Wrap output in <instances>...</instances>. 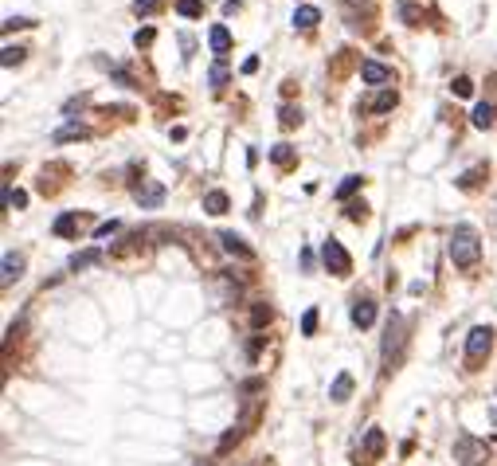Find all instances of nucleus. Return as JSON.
I'll use <instances>...</instances> for the list:
<instances>
[{
    "instance_id": "obj_1",
    "label": "nucleus",
    "mask_w": 497,
    "mask_h": 466,
    "mask_svg": "<svg viewBox=\"0 0 497 466\" xmlns=\"http://www.w3.org/2000/svg\"><path fill=\"white\" fill-rule=\"evenodd\" d=\"M447 251H450V263H455L458 271H470V267H478V259H481V239H478V231H474L470 223H458V228L450 231Z\"/></svg>"
},
{
    "instance_id": "obj_2",
    "label": "nucleus",
    "mask_w": 497,
    "mask_h": 466,
    "mask_svg": "<svg viewBox=\"0 0 497 466\" xmlns=\"http://www.w3.org/2000/svg\"><path fill=\"white\" fill-rule=\"evenodd\" d=\"M404 341H407V322H404V314L392 310L388 325H384V349H380V356H384V373H392V368L399 365V356H404Z\"/></svg>"
},
{
    "instance_id": "obj_3",
    "label": "nucleus",
    "mask_w": 497,
    "mask_h": 466,
    "mask_svg": "<svg viewBox=\"0 0 497 466\" xmlns=\"http://www.w3.org/2000/svg\"><path fill=\"white\" fill-rule=\"evenodd\" d=\"M321 263H325L329 274H337V279L353 274V259H349V251L341 247V239H325V243H321Z\"/></svg>"
},
{
    "instance_id": "obj_4",
    "label": "nucleus",
    "mask_w": 497,
    "mask_h": 466,
    "mask_svg": "<svg viewBox=\"0 0 497 466\" xmlns=\"http://www.w3.org/2000/svg\"><path fill=\"white\" fill-rule=\"evenodd\" d=\"M489 345H493V330H489V325H474V330L466 333V368H478L481 356L489 353Z\"/></svg>"
},
{
    "instance_id": "obj_5",
    "label": "nucleus",
    "mask_w": 497,
    "mask_h": 466,
    "mask_svg": "<svg viewBox=\"0 0 497 466\" xmlns=\"http://www.w3.org/2000/svg\"><path fill=\"white\" fill-rule=\"evenodd\" d=\"M486 455H489V450H486V443H481V439H474L470 431H462V435L455 439V458H458L462 466H481V462H486Z\"/></svg>"
},
{
    "instance_id": "obj_6",
    "label": "nucleus",
    "mask_w": 497,
    "mask_h": 466,
    "mask_svg": "<svg viewBox=\"0 0 497 466\" xmlns=\"http://www.w3.org/2000/svg\"><path fill=\"white\" fill-rule=\"evenodd\" d=\"M134 200L141 204V208H160V204H165V185H157V180H145V185L134 188Z\"/></svg>"
},
{
    "instance_id": "obj_7",
    "label": "nucleus",
    "mask_w": 497,
    "mask_h": 466,
    "mask_svg": "<svg viewBox=\"0 0 497 466\" xmlns=\"http://www.w3.org/2000/svg\"><path fill=\"white\" fill-rule=\"evenodd\" d=\"M20 274H24V255H20V251H4V263H0V282H4V286H12Z\"/></svg>"
},
{
    "instance_id": "obj_8",
    "label": "nucleus",
    "mask_w": 497,
    "mask_h": 466,
    "mask_svg": "<svg viewBox=\"0 0 497 466\" xmlns=\"http://www.w3.org/2000/svg\"><path fill=\"white\" fill-rule=\"evenodd\" d=\"M349 318H353L356 330H368V325L376 322V302H372V298H356V302H353V314H349Z\"/></svg>"
},
{
    "instance_id": "obj_9",
    "label": "nucleus",
    "mask_w": 497,
    "mask_h": 466,
    "mask_svg": "<svg viewBox=\"0 0 497 466\" xmlns=\"http://www.w3.org/2000/svg\"><path fill=\"white\" fill-rule=\"evenodd\" d=\"M361 78H364L368 86L392 83V67H384V63H372V59H364V63H361Z\"/></svg>"
},
{
    "instance_id": "obj_10",
    "label": "nucleus",
    "mask_w": 497,
    "mask_h": 466,
    "mask_svg": "<svg viewBox=\"0 0 497 466\" xmlns=\"http://www.w3.org/2000/svg\"><path fill=\"white\" fill-rule=\"evenodd\" d=\"M219 243H223V251H228V255H235V259H247V263L255 259V251L235 235V231H219Z\"/></svg>"
},
{
    "instance_id": "obj_11",
    "label": "nucleus",
    "mask_w": 497,
    "mask_h": 466,
    "mask_svg": "<svg viewBox=\"0 0 497 466\" xmlns=\"http://www.w3.org/2000/svg\"><path fill=\"white\" fill-rule=\"evenodd\" d=\"M353 373H337V380L329 384V400H333V404H345L349 396H353Z\"/></svg>"
},
{
    "instance_id": "obj_12",
    "label": "nucleus",
    "mask_w": 497,
    "mask_h": 466,
    "mask_svg": "<svg viewBox=\"0 0 497 466\" xmlns=\"http://www.w3.org/2000/svg\"><path fill=\"white\" fill-rule=\"evenodd\" d=\"M228 192H219V188H216V192H208V196H204V212H208V216H223V212H228Z\"/></svg>"
},
{
    "instance_id": "obj_13",
    "label": "nucleus",
    "mask_w": 497,
    "mask_h": 466,
    "mask_svg": "<svg viewBox=\"0 0 497 466\" xmlns=\"http://www.w3.org/2000/svg\"><path fill=\"white\" fill-rule=\"evenodd\" d=\"M321 12L313 8V4H302V8L294 12V28H302V32H310V28H317Z\"/></svg>"
},
{
    "instance_id": "obj_14",
    "label": "nucleus",
    "mask_w": 497,
    "mask_h": 466,
    "mask_svg": "<svg viewBox=\"0 0 497 466\" xmlns=\"http://www.w3.org/2000/svg\"><path fill=\"white\" fill-rule=\"evenodd\" d=\"M208 40H211V51H216V55H228V51H231V32H228L223 24H216V28H211V35H208Z\"/></svg>"
},
{
    "instance_id": "obj_15",
    "label": "nucleus",
    "mask_w": 497,
    "mask_h": 466,
    "mask_svg": "<svg viewBox=\"0 0 497 466\" xmlns=\"http://www.w3.org/2000/svg\"><path fill=\"white\" fill-rule=\"evenodd\" d=\"M98 259H102V251H98V247H90V251H75V255H71V271H86V267H94V263H98Z\"/></svg>"
},
{
    "instance_id": "obj_16",
    "label": "nucleus",
    "mask_w": 497,
    "mask_h": 466,
    "mask_svg": "<svg viewBox=\"0 0 497 466\" xmlns=\"http://www.w3.org/2000/svg\"><path fill=\"white\" fill-rule=\"evenodd\" d=\"M474 126H478V129L497 126V110L489 106V102H478V106H474Z\"/></svg>"
},
{
    "instance_id": "obj_17",
    "label": "nucleus",
    "mask_w": 497,
    "mask_h": 466,
    "mask_svg": "<svg viewBox=\"0 0 497 466\" xmlns=\"http://www.w3.org/2000/svg\"><path fill=\"white\" fill-rule=\"evenodd\" d=\"M364 447H368V458H380V455H384V431H380V427H368Z\"/></svg>"
},
{
    "instance_id": "obj_18",
    "label": "nucleus",
    "mask_w": 497,
    "mask_h": 466,
    "mask_svg": "<svg viewBox=\"0 0 497 466\" xmlns=\"http://www.w3.org/2000/svg\"><path fill=\"white\" fill-rule=\"evenodd\" d=\"M75 231H78V212H63L59 220H55V235L67 239V235H75Z\"/></svg>"
},
{
    "instance_id": "obj_19",
    "label": "nucleus",
    "mask_w": 497,
    "mask_h": 466,
    "mask_svg": "<svg viewBox=\"0 0 497 466\" xmlns=\"http://www.w3.org/2000/svg\"><path fill=\"white\" fill-rule=\"evenodd\" d=\"M270 318H274V310H270L267 302H255V305H251V325H255V330L270 325Z\"/></svg>"
},
{
    "instance_id": "obj_20",
    "label": "nucleus",
    "mask_w": 497,
    "mask_h": 466,
    "mask_svg": "<svg viewBox=\"0 0 497 466\" xmlns=\"http://www.w3.org/2000/svg\"><path fill=\"white\" fill-rule=\"evenodd\" d=\"M392 106H396V91H380L376 98H372V110L376 114H388Z\"/></svg>"
},
{
    "instance_id": "obj_21",
    "label": "nucleus",
    "mask_w": 497,
    "mask_h": 466,
    "mask_svg": "<svg viewBox=\"0 0 497 466\" xmlns=\"http://www.w3.org/2000/svg\"><path fill=\"white\" fill-rule=\"evenodd\" d=\"M270 161H274V165H282V169H286V165L294 161V149H290L286 141H282V145H274V149H270Z\"/></svg>"
},
{
    "instance_id": "obj_22",
    "label": "nucleus",
    "mask_w": 497,
    "mask_h": 466,
    "mask_svg": "<svg viewBox=\"0 0 497 466\" xmlns=\"http://www.w3.org/2000/svg\"><path fill=\"white\" fill-rule=\"evenodd\" d=\"M177 12H180L185 20H196V16H204V4H200V0H180Z\"/></svg>"
},
{
    "instance_id": "obj_23",
    "label": "nucleus",
    "mask_w": 497,
    "mask_h": 466,
    "mask_svg": "<svg viewBox=\"0 0 497 466\" xmlns=\"http://www.w3.org/2000/svg\"><path fill=\"white\" fill-rule=\"evenodd\" d=\"M279 122H282V129H294L298 122H302V110H298V106H282Z\"/></svg>"
},
{
    "instance_id": "obj_24",
    "label": "nucleus",
    "mask_w": 497,
    "mask_h": 466,
    "mask_svg": "<svg viewBox=\"0 0 497 466\" xmlns=\"http://www.w3.org/2000/svg\"><path fill=\"white\" fill-rule=\"evenodd\" d=\"M208 83H211V91H223V86H228V67H223V63H216V67H211V75H208Z\"/></svg>"
},
{
    "instance_id": "obj_25",
    "label": "nucleus",
    "mask_w": 497,
    "mask_h": 466,
    "mask_svg": "<svg viewBox=\"0 0 497 466\" xmlns=\"http://www.w3.org/2000/svg\"><path fill=\"white\" fill-rule=\"evenodd\" d=\"M361 185H364V177H345V180H341V188H337V200H349Z\"/></svg>"
},
{
    "instance_id": "obj_26",
    "label": "nucleus",
    "mask_w": 497,
    "mask_h": 466,
    "mask_svg": "<svg viewBox=\"0 0 497 466\" xmlns=\"http://www.w3.org/2000/svg\"><path fill=\"white\" fill-rule=\"evenodd\" d=\"M481 173H486L481 165H478V169H466L462 177H458V188H466V192H470V188H478V177H481Z\"/></svg>"
},
{
    "instance_id": "obj_27",
    "label": "nucleus",
    "mask_w": 497,
    "mask_h": 466,
    "mask_svg": "<svg viewBox=\"0 0 497 466\" xmlns=\"http://www.w3.org/2000/svg\"><path fill=\"white\" fill-rule=\"evenodd\" d=\"M317 333V310H305L302 314V337H313Z\"/></svg>"
},
{
    "instance_id": "obj_28",
    "label": "nucleus",
    "mask_w": 497,
    "mask_h": 466,
    "mask_svg": "<svg viewBox=\"0 0 497 466\" xmlns=\"http://www.w3.org/2000/svg\"><path fill=\"white\" fill-rule=\"evenodd\" d=\"M0 63H4V67H16V63H24V47H4Z\"/></svg>"
},
{
    "instance_id": "obj_29",
    "label": "nucleus",
    "mask_w": 497,
    "mask_h": 466,
    "mask_svg": "<svg viewBox=\"0 0 497 466\" xmlns=\"http://www.w3.org/2000/svg\"><path fill=\"white\" fill-rule=\"evenodd\" d=\"M450 86H455V94H458V98H470V94H474V83H470L466 75H458Z\"/></svg>"
},
{
    "instance_id": "obj_30",
    "label": "nucleus",
    "mask_w": 497,
    "mask_h": 466,
    "mask_svg": "<svg viewBox=\"0 0 497 466\" xmlns=\"http://www.w3.org/2000/svg\"><path fill=\"white\" fill-rule=\"evenodd\" d=\"M239 435H243V427H228V435H223V439H219V455H223V450H228L231 447V443H239Z\"/></svg>"
},
{
    "instance_id": "obj_31",
    "label": "nucleus",
    "mask_w": 497,
    "mask_h": 466,
    "mask_svg": "<svg viewBox=\"0 0 497 466\" xmlns=\"http://www.w3.org/2000/svg\"><path fill=\"white\" fill-rule=\"evenodd\" d=\"M157 4L160 0H134V12L137 16H149V12H157Z\"/></svg>"
},
{
    "instance_id": "obj_32",
    "label": "nucleus",
    "mask_w": 497,
    "mask_h": 466,
    "mask_svg": "<svg viewBox=\"0 0 497 466\" xmlns=\"http://www.w3.org/2000/svg\"><path fill=\"white\" fill-rule=\"evenodd\" d=\"M71 137H86V129L83 126H67V129H59V134H55V141H71Z\"/></svg>"
},
{
    "instance_id": "obj_33",
    "label": "nucleus",
    "mask_w": 497,
    "mask_h": 466,
    "mask_svg": "<svg viewBox=\"0 0 497 466\" xmlns=\"http://www.w3.org/2000/svg\"><path fill=\"white\" fill-rule=\"evenodd\" d=\"M114 231H118V220H106V223L94 228V239H106V235H114Z\"/></svg>"
},
{
    "instance_id": "obj_34",
    "label": "nucleus",
    "mask_w": 497,
    "mask_h": 466,
    "mask_svg": "<svg viewBox=\"0 0 497 466\" xmlns=\"http://www.w3.org/2000/svg\"><path fill=\"white\" fill-rule=\"evenodd\" d=\"M16 28H32V20L28 16H8L4 20V32H16Z\"/></svg>"
},
{
    "instance_id": "obj_35",
    "label": "nucleus",
    "mask_w": 497,
    "mask_h": 466,
    "mask_svg": "<svg viewBox=\"0 0 497 466\" xmlns=\"http://www.w3.org/2000/svg\"><path fill=\"white\" fill-rule=\"evenodd\" d=\"M345 216H349V220H364V216H368V208H364V204H349V208H345Z\"/></svg>"
},
{
    "instance_id": "obj_36",
    "label": "nucleus",
    "mask_w": 497,
    "mask_h": 466,
    "mask_svg": "<svg viewBox=\"0 0 497 466\" xmlns=\"http://www.w3.org/2000/svg\"><path fill=\"white\" fill-rule=\"evenodd\" d=\"M262 341H267V337H259V333L251 337V345H247V356H251V361H259V353H262Z\"/></svg>"
},
{
    "instance_id": "obj_37",
    "label": "nucleus",
    "mask_w": 497,
    "mask_h": 466,
    "mask_svg": "<svg viewBox=\"0 0 497 466\" xmlns=\"http://www.w3.org/2000/svg\"><path fill=\"white\" fill-rule=\"evenodd\" d=\"M399 16H404V20H407V24H415V20H419V16H423V12H419V8H415V4H404V8H399Z\"/></svg>"
},
{
    "instance_id": "obj_38",
    "label": "nucleus",
    "mask_w": 497,
    "mask_h": 466,
    "mask_svg": "<svg viewBox=\"0 0 497 466\" xmlns=\"http://www.w3.org/2000/svg\"><path fill=\"white\" fill-rule=\"evenodd\" d=\"M134 43H137V47H145V43H153V28H141V32L134 35Z\"/></svg>"
},
{
    "instance_id": "obj_39",
    "label": "nucleus",
    "mask_w": 497,
    "mask_h": 466,
    "mask_svg": "<svg viewBox=\"0 0 497 466\" xmlns=\"http://www.w3.org/2000/svg\"><path fill=\"white\" fill-rule=\"evenodd\" d=\"M493 424H497V404H493Z\"/></svg>"
}]
</instances>
